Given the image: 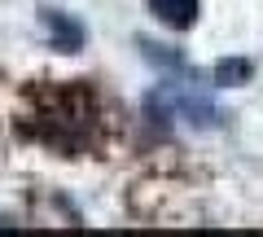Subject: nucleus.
Wrapping results in <instances>:
<instances>
[{"label":"nucleus","instance_id":"obj_5","mask_svg":"<svg viewBox=\"0 0 263 237\" xmlns=\"http://www.w3.org/2000/svg\"><path fill=\"white\" fill-rule=\"evenodd\" d=\"M250 75H254V66L246 62V57H228V62H219V66H215L219 84H246Z\"/></svg>","mask_w":263,"mask_h":237},{"label":"nucleus","instance_id":"obj_2","mask_svg":"<svg viewBox=\"0 0 263 237\" xmlns=\"http://www.w3.org/2000/svg\"><path fill=\"white\" fill-rule=\"evenodd\" d=\"M162 88H167L171 105L184 114L189 123H197V127H215L219 119H224V114H219V105L211 101L202 88H193V84H162Z\"/></svg>","mask_w":263,"mask_h":237},{"label":"nucleus","instance_id":"obj_1","mask_svg":"<svg viewBox=\"0 0 263 237\" xmlns=\"http://www.w3.org/2000/svg\"><path fill=\"white\" fill-rule=\"evenodd\" d=\"M40 136L57 150H84L92 136V93L88 88H57L40 105Z\"/></svg>","mask_w":263,"mask_h":237},{"label":"nucleus","instance_id":"obj_6","mask_svg":"<svg viewBox=\"0 0 263 237\" xmlns=\"http://www.w3.org/2000/svg\"><path fill=\"white\" fill-rule=\"evenodd\" d=\"M0 228H9V224H5V220H0Z\"/></svg>","mask_w":263,"mask_h":237},{"label":"nucleus","instance_id":"obj_4","mask_svg":"<svg viewBox=\"0 0 263 237\" xmlns=\"http://www.w3.org/2000/svg\"><path fill=\"white\" fill-rule=\"evenodd\" d=\"M149 9L158 13L167 27L184 31V27H193V18H197V0H149Z\"/></svg>","mask_w":263,"mask_h":237},{"label":"nucleus","instance_id":"obj_3","mask_svg":"<svg viewBox=\"0 0 263 237\" xmlns=\"http://www.w3.org/2000/svg\"><path fill=\"white\" fill-rule=\"evenodd\" d=\"M44 27H48V35H53V44L62 48V53H75V48L84 44V27H79L66 9H44Z\"/></svg>","mask_w":263,"mask_h":237}]
</instances>
